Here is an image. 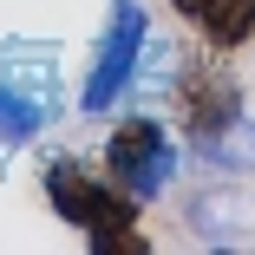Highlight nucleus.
<instances>
[{
	"label": "nucleus",
	"instance_id": "obj_5",
	"mask_svg": "<svg viewBox=\"0 0 255 255\" xmlns=\"http://www.w3.org/2000/svg\"><path fill=\"white\" fill-rule=\"evenodd\" d=\"M164 7L177 20H190L210 53H229L236 59L242 46L255 39V0H164Z\"/></svg>",
	"mask_w": 255,
	"mask_h": 255
},
{
	"label": "nucleus",
	"instance_id": "obj_3",
	"mask_svg": "<svg viewBox=\"0 0 255 255\" xmlns=\"http://www.w3.org/2000/svg\"><path fill=\"white\" fill-rule=\"evenodd\" d=\"M144 46H150V13H144V0H112L105 33H98L92 66H85V85H79V105H85V112H112L118 98L137 85Z\"/></svg>",
	"mask_w": 255,
	"mask_h": 255
},
{
	"label": "nucleus",
	"instance_id": "obj_1",
	"mask_svg": "<svg viewBox=\"0 0 255 255\" xmlns=\"http://www.w3.org/2000/svg\"><path fill=\"white\" fill-rule=\"evenodd\" d=\"M39 190H46V210H53L66 229H79L98 255H144L150 236L137 229V210L144 203H131L105 170H85V157H46L39 170Z\"/></svg>",
	"mask_w": 255,
	"mask_h": 255
},
{
	"label": "nucleus",
	"instance_id": "obj_2",
	"mask_svg": "<svg viewBox=\"0 0 255 255\" xmlns=\"http://www.w3.org/2000/svg\"><path fill=\"white\" fill-rule=\"evenodd\" d=\"M177 125H183V144H203L210 131H223L229 118L249 112L242 98V79L229 72V53H210V46H183L177 53Z\"/></svg>",
	"mask_w": 255,
	"mask_h": 255
},
{
	"label": "nucleus",
	"instance_id": "obj_7",
	"mask_svg": "<svg viewBox=\"0 0 255 255\" xmlns=\"http://www.w3.org/2000/svg\"><path fill=\"white\" fill-rule=\"evenodd\" d=\"M190 157L210 164V170H229V177H236V170L249 177V170H255V118H249V112L229 118L223 131H210L203 144H190Z\"/></svg>",
	"mask_w": 255,
	"mask_h": 255
},
{
	"label": "nucleus",
	"instance_id": "obj_6",
	"mask_svg": "<svg viewBox=\"0 0 255 255\" xmlns=\"http://www.w3.org/2000/svg\"><path fill=\"white\" fill-rule=\"evenodd\" d=\"M53 105H46V92L20 85V79H0V150H20L46 131Z\"/></svg>",
	"mask_w": 255,
	"mask_h": 255
},
{
	"label": "nucleus",
	"instance_id": "obj_4",
	"mask_svg": "<svg viewBox=\"0 0 255 255\" xmlns=\"http://www.w3.org/2000/svg\"><path fill=\"white\" fill-rule=\"evenodd\" d=\"M105 177L131 196V203H157L177 177V144L157 118H125L105 137Z\"/></svg>",
	"mask_w": 255,
	"mask_h": 255
},
{
	"label": "nucleus",
	"instance_id": "obj_8",
	"mask_svg": "<svg viewBox=\"0 0 255 255\" xmlns=\"http://www.w3.org/2000/svg\"><path fill=\"white\" fill-rule=\"evenodd\" d=\"M229 216H236V196H223V190H210V196L190 203V223H196L203 236H229V229H223Z\"/></svg>",
	"mask_w": 255,
	"mask_h": 255
}]
</instances>
